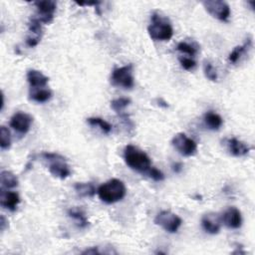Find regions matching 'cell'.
Here are the masks:
<instances>
[{
    "label": "cell",
    "mask_w": 255,
    "mask_h": 255,
    "mask_svg": "<svg viewBox=\"0 0 255 255\" xmlns=\"http://www.w3.org/2000/svg\"><path fill=\"white\" fill-rule=\"evenodd\" d=\"M124 159L126 164L138 172H147L151 167V159L149 156L137 146L132 144L126 145L124 149Z\"/></svg>",
    "instance_id": "obj_1"
},
{
    "label": "cell",
    "mask_w": 255,
    "mask_h": 255,
    "mask_svg": "<svg viewBox=\"0 0 255 255\" xmlns=\"http://www.w3.org/2000/svg\"><path fill=\"white\" fill-rule=\"evenodd\" d=\"M150 24L147 27L149 37L154 41H168L173 35V29L167 18L158 12H153L150 17Z\"/></svg>",
    "instance_id": "obj_2"
},
{
    "label": "cell",
    "mask_w": 255,
    "mask_h": 255,
    "mask_svg": "<svg viewBox=\"0 0 255 255\" xmlns=\"http://www.w3.org/2000/svg\"><path fill=\"white\" fill-rule=\"evenodd\" d=\"M97 193L102 201L108 204H112L122 200L126 196L127 188L122 180L118 178H112L103 183L98 188Z\"/></svg>",
    "instance_id": "obj_3"
},
{
    "label": "cell",
    "mask_w": 255,
    "mask_h": 255,
    "mask_svg": "<svg viewBox=\"0 0 255 255\" xmlns=\"http://www.w3.org/2000/svg\"><path fill=\"white\" fill-rule=\"evenodd\" d=\"M41 156L49 162L48 169L55 177L66 179L71 175V168L66 162V158L64 156L55 152H43Z\"/></svg>",
    "instance_id": "obj_4"
},
{
    "label": "cell",
    "mask_w": 255,
    "mask_h": 255,
    "mask_svg": "<svg viewBox=\"0 0 255 255\" xmlns=\"http://www.w3.org/2000/svg\"><path fill=\"white\" fill-rule=\"evenodd\" d=\"M111 83L113 86L124 89H131L134 86L133 66L131 64L117 68L111 75Z\"/></svg>",
    "instance_id": "obj_5"
},
{
    "label": "cell",
    "mask_w": 255,
    "mask_h": 255,
    "mask_svg": "<svg viewBox=\"0 0 255 255\" xmlns=\"http://www.w3.org/2000/svg\"><path fill=\"white\" fill-rule=\"evenodd\" d=\"M154 223L168 233H175L179 229L182 220L177 214L171 212L170 210H162L156 214Z\"/></svg>",
    "instance_id": "obj_6"
},
{
    "label": "cell",
    "mask_w": 255,
    "mask_h": 255,
    "mask_svg": "<svg viewBox=\"0 0 255 255\" xmlns=\"http://www.w3.org/2000/svg\"><path fill=\"white\" fill-rule=\"evenodd\" d=\"M171 144L183 156H192L197 150V143L183 132L174 134L171 139Z\"/></svg>",
    "instance_id": "obj_7"
},
{
    "label": "cell",
    "mask_w": 255,
    "mask_h": 255,
    "mask_svg": "<svg viewBox=\"0 0 255 255\" xmlns=\"http://www.w3.org/2000/svg\"><path fill=\"white\" fill-rule=\"evenodd\" d=\"M202 4L207 13L219 21H227L230 16V7L225 1L209 0L204 1Z\"/></svg>",
    "instance_id": "obj_8"
},
{
    "label": "cell",
    "mask_w": 255,
    "mask_h": 255,
    "mask_svg": "<svg viewBox=\"0 0 255 255\" xmlns=\"http://www.w3.org/2000/svg\"><path fill=\"white\" fill-rule=\"evenodd\" d=\"M34 5L37 8V18L42 24H49L53 21L54 15L57 9V3L51 0L36 1Z\"/></svg>",
    "instance_id": "obj_9"
},
{
    "label": "cell",
    "mask_w": 255,
    "mask_h": 255,
    "mask_svg": "<svg viewBox=\"0 0 255 255\" xmlns=\"http://www.w3.org/2000/svg\"><path fill=\"white\" fill-rule=\"evenodd\" d=\"M42 23L36 17L33 16L30 18L28 22V36L26 37V44L28 47L33 48L36 47L42 38Z\"/></svg>",
    "instance_id": "obj_10"
},
{
    "label": "cell",
    "mask_w": 255,
    "mask_h": 255,
    "mask_svg": "<svg viewBox=\"0 0 255 255\" xmlns=\"http://www.w3.org/2000/svg\"><path fill=\"white\" fill-rule=\"evenodd\" d=\"M32 124L33 117L24 112H17L10 119V127L22 134H25L30 130Z\"/></svg>",
    "instance_id": "obj_11"
},
{
    "label": "cell",
    "mask_w": 255,
    "mask_h": 255,
    "mask_svg": "<svg viewBox=\"0 0 255 255\" xmlns=\"http://www.w3.org/2000/svg\"><path fill=\"white\" fill-rule=\"evenodd\" d=\"M220 217H221V222L230 229H238L242 225L241 212L238 208L234 206L228 207L222 213V215H220Z\"/></svg>",
    "instance_id": "obj_12"
},
{
    "label": "cell",
    "mask_w": 255,
    "mask_h": 255,
    "mask_svg": "<svg viewBox=\"0 0 255 255\" xmlns=\"http://www.w3.org/2000/svg\"><path fill=\"white\" fill-rule=\"evenodd\" d=\"M225 145L228 152L236 157L245 156L250 151V146L236 137H230L225 139Z\"/></svg>",
    "instance_id": "obj_13"
},
{
    "label": "cell",
    "mask_w": 255,
    "mask_h": 255,
    "mask_svg": "<svg viewBox=\"0 0 255 255\" xmlns=\"http://www.w3.org/2000/svg\"><path fill=\"white\" fill-rule=\"evenodd\" d=\"M221 217L217 213H206L201 218L202 228L209 234H217L221 229Z\"/></svg>",
    "instance_id": "obj_14"
},
{
    "label": "cell",
    "mask_w": 255,
    "mask_h": 255,
    "mask_svg": "<svg viewBox=\"0 0 255 255\" xmlns=\"http://www.w3.org/2000/svg\"><path fill=\"white\" fill-rule=\"evenodd\" d=\"M26 78L27 82L30 85V88L33 90L46 88L49 82V78L47 76H45L42 72L34 69H31L27 72Z\"/></svg>",
    "instance_id": "obj_15"
},
{
    "label": "cell",
    "mask_w": 255,
    "mask_h": 255,
    "mask_svg": "<svg viewBox=\"0 0 255 255\" xmlns=\"http://www.w3.org/2000/svg\"><path fill=\"white\" fill-rule=\"evenodd\" d=\"M20 203V196L15 191H9L4 190L1 188L0 191V204L2 207L10 210L15 211L17 209V206Z\"/></svg>",
    "instance_id": "obj_16"
},
{
    "label": "cell",
    "mask_w": 255,
    "mask_h": 255,
    "mask_svg": "<svg viewBox=\"0 0 255 255\" xmlns=\"http://www.w3.org/2000/svg\"><path fill=\"white\" fill-rule=\"evenodd\" d=\"M74 188L77 194L81 197H93L97 189L92 182H76Z\"/></svg>",
    "instance_id": "obj_17"
},
{
    "label": "cell",
    "mask_w": 255,
    "mask_h": 255,
    "mask_svg": "<svg viewBox=\"0 0 255 255\" xmlns=\"http://www.w3.org/2000/svg\"><path fill=\"white\" fill-rule=\"evenodd\" d=\"M204 123L206 125V127L209 128V129H212V130H217L221 128V126L223 125V120L222 118L214 113V112H207L205 115H204Z\"/></svg>",
    "instance_id": "obj_18"
},
{
    "label": "cell",
    "mask_w": 255,
    "mask_h": 255,
    "mask_svg": "<svg viewBox=\"0 0 255 255\" xmlns=\"http://www.w3.org/2000/svg\"><path fill=\"white\" fill-rule=\"evenodd\" d=\"M0 183L2 188H14L18 186V177L9 170H2L0 173Z\"/></svg>",
    "instance_id": "obj_19"
},
{
    "label": "cell",
    "mask_w": 255,
    "mask_h": 255,
    "mask_svg": "<svg viewBox=\"0 0 255 255\" xmlns=\"http://www.w3.org/2000/svg\"><path fill=\"white\" fill-rule=\"evenodd\" d=\"M53 96V93L50 89L48 88H43V89H38V90H33L30 93V100L36 102V103H46L51 100Z\"/></svg>",
    "instance_id": "obj_20"
},
{
    "label": "cell",
    "mask_w": 255,
    "mask_h": 255,
    "mask_svg": "<svg viewBox=\"0 0 255 255\" xmlns=\"http://www.w3.org/2000/svg\"><path fill=\"white\" fill-rule=\"evenodd\" d=\"M252 45V41H251V38H248L247 41L241 45V46H236L232 51L231 53L229 54L228 56V60L230 63L232 64H235L238 62V60L241 58V56L251 47Z\"/></svg>",
    "instance_id": "obj_21"
},
{
    "label": "cell",
    "mask_w": 255,
    "mask_h": 255,
    "mask_svg": "<svg viewBox=\"0 0 255 255\" xmlns=\"http://www.w3.org/2000/svg\"><path fill=\"white\" fill-rule=\"evenodd\" d=\"M68 215L76 221L78 227L86 228L89 226V221H88L85 213L81 209L71 208L68 210Z\"/></svg>",
    "instance_id": "obj_22"
},
{
    "label": "cell",
    "mask_w": 255,
    "mask_h": 255,
    "mask_svg": "<svg viewBox=\"0 0 255 255\" xmlns=\"http://www.w3.org/2000/svg\"><path fill=\"white\" fill-rule=\"evenodd\" d=\"M87 123L92 127H98L104 133H107V134L110 133L113 128V127L110 123H108L104 119L98 118V117H93V118L87 119Z\"/></svg>",
    "instance_id": "obj_23"
},
{
    "label": "cell",
    "mask_w": 255,
    "mask_h": 255,
    "mask_svg": "<svg viewBox=\"0 0 255 255\" xmlns=\"http://www.w3.org/2000/svg\"><path fill=\"white\" fill-rule=\"evenodd\" d=\"M198 45L194 42H186V41H181L177 44L176 46V50L181 52V53H184V54H187L191 57L195 56L197 53H198Z\"/></svg>",
    "instance_id": "obj_24"
},
{
    "label": "cell",
    "mask_w": 255,
    "mask_h": 255,
    "mask_svg": "<svg viewBox=\"0 0 255 255\" xmlns=\"http://www.w3.org/2000/svg\"><path fill=\"white\" fill-rule=\"evenodd\" d=\"M130 99L128 98H118L111 102V108L118 114L121 115L124 113L125 109L130 104Z\"/></svg>",
    "instance_id": "obj_25"
},
{
    "label": "cell",
    "mask_w": 255,
    "mask_h": 255,
    "mask_svg": "<svg viewBox=\"0 0 255 255\" xmlns=\"http://www.w3.org/2000/svg\"><path fill=\"white\" fill-rule=\"evenodd\" d=\"M10 146H11L10 131L6 127L1 126V128H0V147H1V149L5 150V149H9Z\"/></svg>",
    "instance_id": "obj_26"
},
{
    "label": "cell",
    "mask_w": 255,
    "mask_h": 255,
    "mask_svg": "<svg viewBox=\"0 0 255 255\" xmlns=\"http://www.w3.org/2000/svg\"><path fill=\"white\" fill-rule=\"evenodd\" d=\"M203 72L205 77L212 81V82H216L218 79V75H217V71L214 68V66L209 62V61H204L203 64Z\"/></svg>",
    "instance_id": "obj_27"
},
{
    "label": "cell",
    "mask_w": 255,
    "mask_h": 255,
    "mask_svg": "<svg viewBox=\"0 0 255 255\" xmlns=\"http://www.w3.org/2000/svg\"><path fill=\"white\" fill-rule=\"evenodd\" d=\"M178 61L180 63V66L186 71H190L196 66V62L190 57H179Z\"/></svg>",
    "instance_id": "obj_28"
},
{
    "label": "cell",
    "mask_w": 255,
    "mask_h": 255,
    "mask_svg": "<svg viewBox=\"0 0 255 255\" xmlns=\"http://www.w3.org/2000/svg\"><path fill=\"white\" fill-rule=\"evenodd\" d=\"M150 178H152L154 181H162L164 179V175L161 170H159L156 167L151 166L148 171L146 172Z\"/></svg>",
    "instance_id": "obj_29"
},
{
    "label": "cell",
    "mask_w": 255,
    "mask_h": 255,
    "mask_svg": "<svg viewBox=\"0 0 255 255\" xmlns=\"http://www.w3.org/2000/svg\"><path fill=\"white\" fill-rule=\"evenodd\" d=\"M8 227V220L5 218L4 215H1L0 217V229L1 231H4Z\"/></svg>",
    "instance_id": "obj_30"
},
{
    "label": "cell",
    "mask_w": 255,
    "mask_h": 255,
    "mask_svg": "<svg viewBox=\"0 0 255 255\" xmlns=\"http://www.w3.org/2000/svg\"><path fill=\"white\" fill-rule=\"evenodd\" d=\"M82 253L83 254H101V251H99V247H91L89 249H86Z\"/></svg>",
    "instance_id": "obj_31"
},
{
    "label": "cell",
    "mask_w": 255,
    "mask_h": 255,
    "mask_svg": "<svg viewBox=\"0 0 255 255\" xmlns=\"http://www.w3.org/2000/svg\"><path fill=\"white\" fill-rule=\"evenodd\" d=\"M182 163L180 162H174L172 164V170L175 172V173H179L181 170H182Z\"/></svg>",
    "instance_id": "obj_32"
}]
</instances>
